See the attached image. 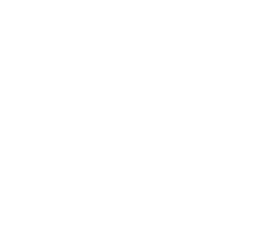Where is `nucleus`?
I'll return each mask as SVG.
<instances>
[]
</instances>
